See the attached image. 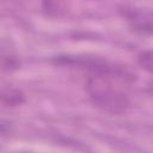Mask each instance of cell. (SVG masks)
Returning <instances> with one entry per match:
<instances>
[{
  "label": "cell",
  "mask_w": 153,
  "mask_h": 153,
  "mask_svg": "<svg viewBox=\"0 0 153 153\" xmlns=\"http://www.w3.org/2000/svg\"><path fill=\"white\" fill-rule=\"evenodd\" d=\"M127 74L111 67L97 66L87 80V91L94 105L109 112H123L129 105L127 93L122 90Z\"/></svg>",
  "instance_id": "cell-1"
},
{
  "label": "cell",
  "mask_w": 153,
  "mask_h": 153,
  "mask_svg": "<svg viewBox=\"0 0 153 153\" xmlns=\"http://www.w3.org/2000/svg\"><path fill=\"white\" fill-rule=\"evenodd\" d=\"M139 61H140L142 67H145L147 71H151V67H152V55H151V51L142 53L140 55V57H139Z\"/></svg>",
  "instance_id": "cell-2"
}]
</instances>
